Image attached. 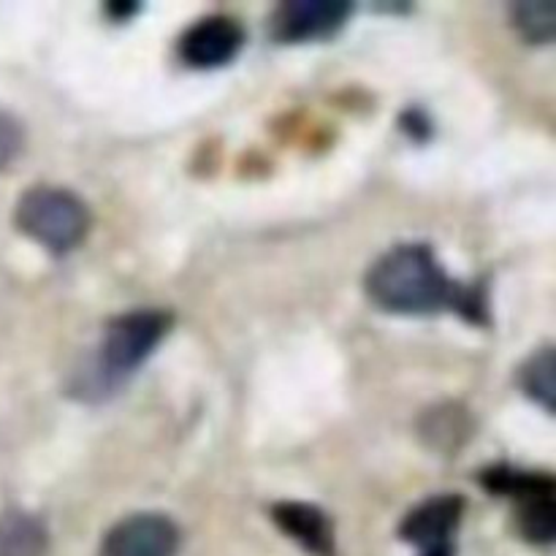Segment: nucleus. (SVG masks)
I'll return each instance as SVG.
<instances>
[{"mask_svg":"<svg viewBox=\"0 0 556 556\" xmlns=\"http://www.w3.org/2000/svg\"><path fill=\"white\" fill-rule=\"evenodd\" d=\"M494 492L519 503V530L530 543L548 546L556 532L554 481L541 472H521L503 467L494 476Z\"/></svg>","mask_w":556,"mask_h":556,"instance_id":"4","label":"nucleus"},{"mask_svg":"<svg viewBox=\"0 0 556 556\" xmlns=\"http://www.w3.org/2000/svg\"><path fill=\"white\" fill-rule=\"evenodd\" d=\"M22 139H25V134H22L20 119L5 112V109H0V168H5L20 155Z\"/></svg>","mask_w":556,"mask_h":556,"instance_id":"13","label":"nucleus"},{"mask_svg":"<svg viewBox=\"0 0 556 556\" xmlns=\"http://www.w3.org/2000/svg\"><path fill=\"white\" fill-rule=\"evenodd\" d=\"M244 43V30L226 14L199 20L179 38V58L193 68H220L231 63Z\"/></svg>","mask_w":556,"mask_h":556,"instance_id":"6","label":"nucleus"},{"mask_svg":"<svg viewBox=\"0 0 556 556\" xmlns=\"http://www.w3.org/2000/svg\"><path fill=\"white\" fill-rule=\"evenodd\" d=\"M351 5L337 0H293L271 16V36L277 41H313L329 38L345 25Z\"/></svg>","mask_w":556,"mask_h":556,"instance_id":"7","label":"nucleus"},{"mask_svg":"<svg viewBox=\"0 0 556 556\" xmlns=\"http://www.w3.org/2000/svg\"><path fill=\"white\" fill-rule=\"evenodd\" d=\"M179 532L161 514H139L119 521L101 543V556H177Z\"/></svg>","mask_w":556,"mask_h":556,"instance_id":"5","label":"nucleus"},{"mask_svg":"<svg viewBox=\"0 0 556 556\" xmlns=\"http://www.w3.org/2000/svg\"><path fill=\"white\" fill-rule=\"evenodd\" d=\"M275 525L315 556H334V527L324 510L307 503H280L271 510Z\"/></svg>","mask_w":556,"mask_h":556,"instance_id":"9","label":"nucleus"},{"mask_svg":"<svg viewBox=\"0 0 556 556\" xmlns=\"http://www.w3.org/2000/svg\"><path fill=\"white\" fill-rule=\"evenodd\" d=\"M514 25L530 43H548L554 38V3H519L510 11Z\"/></svg>","mask_w":556,"mask_h":556,"instance_id":"11","label":"nucleus"},{"mask_svg":"<svg viewBox=\"0 0 556 556\" xmlns=\"http://www.w3.org/2000/svg\"><path fill=\"white\" fill-rule=\"evenodd\" d=\"M462 514H465V500L456 494H445V497L424 500L418 508H413L405 516L400 527V535L424 554L434 552V548L454 546L451 538L459 530Z\"/></svg>","mask_w":556,"mask_h":556,"instance_id":"8","label":"nucleus"},{"mask_svg":"<svg viewBox=\"0 0 556 556\" xmlns=\"http://www.w3.org/2000/svg\"><path fill=\"white\" fill-rule=\"evenodd\" d=\"M424 556H454V546H448V548H434V552H427Z\"/></svg>","mask_w":556,"mask_h":556,"instance_id":"14","label":"nucleus"},{"mask_svg":"<svg viewBox=\"0 0 556 556\" xmlns=\"http://www.w3.org/2000/svg\"><path fill=\"white\" fill-rule=\"evenodd\" d=\"M168 318L161 309H136L109 324L101 353V386L134 372L166 337Z\"/></svg>","mask_w":556,"mask_h":556,"instance_id":"3","label":"nucleus"},{"mask_svg":"<svg viewBox=\"0 0 556 556\" xmlns=\"http://www.w3.org/2000/svg\"><path fill=\"white\" fill-rule=\"evenodd\" d=\"M16 226L54 253H68L90 228V212L63 188H33L22 195L14 215Z\"/></svg>","mask_w":556,"mask_h":556,"instance_id":"2","label":"nucleus"},{"mask_svg":"<svg viewBox=\"0 0 556 556\" xmlns=\"http://www.w3.org/2000/svg\"><path fill=\"white\" fill-rule=\"evenodd\" d=\"M47 530L41 521L22 510L0 516V556H43Z\"/></svg>","mask_w":556,"mask_h":556,"instance_id":"10","label":"nucleus"},{"mask_svg":"<svg viewBox=\"0 0 556 556\" xmlns=\"http://www.w3.org/2000/svg\"><path fill=\"white\" fill-rule=\"evenodd\" d=\"M527 394L541 402L546 410H554V351L543 348L541 353L532 356V362L525 367L521 375Z\"/></svg>","mask_w":556,"mask_h":556,"instance_id":"12","label":"nucleus"},{"mask_svg":"<svg viewBox=\"0 0 556 556\" xmlns=\"http://www.w3.org/2000/svg\"><path fill=\"white\" fill-rule=\"evenodd\" d=\"M367 293L389 313L427 315L454 309L467 320H483V296L448 277L427 244H402L386 253L367 275Z\"/></svg>","mask_w":556,"mask_h":556,"instance_id":"1","label":"nucleus"}]
</instances>
